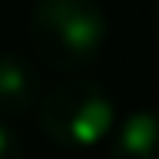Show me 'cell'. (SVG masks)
Wrapping results in <instances>:
<instances>
[{
    "label": "cell",
    "instance_id": "277c9868",
    "mask_svg": "<svg viewBox=\"0 0 159 159\" xmlns=\"http://www.w3.org/2000/svg\"><path fill=\"white\" fill-rule=\"evenodd\" d=\"M111 159H159V111H133L111 133Z\"/></svg>",
    "mask_w": 159,
    "mask_h": 159
},
{
    "label": "cell",
    "instance_id": "6da1fadb",
    "mask_svg": "<svg viewBox=\"0 0 159 159\" xmlns=\"http://www.w3.org/2000/svg\"><path fill=\"white\" fill-rule=\"evenodd\" d=\"M30 44L48 70L78 74L107 44V15L100 0H37L30 11Z\"/></svg>",
    "mask_w": 159,
    "mask_h": 159
},
{
    "label": "cell",
    "instance_id": "8992f818",
    "mask_svg": "<svg viewBox=\"0 0 159 159\" xmlns=\"http://www.w3.org/2000/svg\"><path fill=\"white\" fill-rule=\"evenodd\" d=\"M152 30H156V37H159V0L152 4Z\"/></svg>",
    "mask_w": 159,
    "mask_h": 159
},
{
    "label": "cell",
    "instance_id": "5b68a950",
    "mask_svg": "<svg viewBox=\"0 0 159 159\" xmlns=\"http://www.w3.org/2000/svg\"><path fill=\"white\" fill-rule=\"evenodd\" d=\"M0 159H22V141L4 119H0Z\"/></svg>",
    "mask_w": 159,
    "mask_h": 159
},
{
    "label": "cell",
    "instance_id": "3957f363",
    "mask_svg": "<svg viewBox=\"0 0 159 159\" xmlns=\"http://www.w3.org/2000/svg\"><path fill=\"white\" fill-rule=\"evenodd\" d=\"M44 85L41 70L19 52H0V119H22L37 111Z\"/></svg>",
    "mask_w": 159,
    "mask_h": 159
},
{
    "label": "cell",
    "instance_id": "7a4b0ae2",
    "mask_svg": "<svg viewBox=\"0 0 159 159\" xmlns=\"http://www.w3.org/2000/svg\"><path fill=\"white\" fill-rule=\"evenodd\" d=\"M37 126L52 144L67 152H89L115 133V96L93 78H67L44 89Z\"/></svg>",
    "mask_w": 159,
    "mask_h": 159
}]
</instances>
